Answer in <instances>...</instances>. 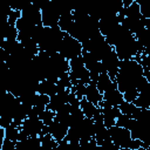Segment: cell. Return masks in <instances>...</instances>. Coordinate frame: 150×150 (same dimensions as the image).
I'll use <instances>...</instances> for the list:
<instances>
[{
  "mask_svg": "<svg viewBox=\"0 0 150 150\" xmlns=\"http://www.w3.org/2000/svg\"><path fill=\"white\" fill-rule=\"evenodd\" d=\"M41 139V144H40V149H45V150H52V149H56L57 148V142L53 138V136L47 132L42 136H40Z\"/></svg>",
  "mask_w": 150,
  "mask_h": 150,
  "instance_id": "obj_27",
  "label": "cell"
},
{
  "mask_svg": "<svg viewBox=\"0 0 150 150\" xmlns=\"http://www.w3.org/2000/svg\"><path fill=\"white\" fill-rule=\"evenodd\" d=\"M59 19H60V14L54 8L52 2H49L46 7H43L41 9V22H42L43 26L55 27V26H57Z\"/></svg>",
  "mask_w": 150,
  "mask_h": 150,
  "instance_id": "obj_11",
  "label": "cell"
},
{
  "mask_svg": "<svg viewBox=\"0 0 150 150\" xmlns=\"http://www.w3.org/2000/svg\"><path fill=\"white\" fill-rule=\"evenodd\" d=\"M97 107L101 109V112H102V116H103V123L107 128H110L111 125H115V122H116V118L117 116L121 114L118 107H114V105H110L109 103H107L104 100H102Z\"/></svg>",
  "mask_w": 150,
  "mask_h": 150,
  "instance_id": "obj_10",
  "label": "cell"
},
{
  "mask_svg": "<svg viewBox=\"0 0 150 150\" xmlns=\"http://www.w3.org/2000/svg\"><path fill=\"white\" fill-rule=\"evenodd\" d=\"M82 49L87 50L89 53H91L98 61L102 60V57L110 52L114 47H111L104 39V36L98 32L96 34H94L90 39H88L87 41L82 42Z\"/></svg>",
  "mask_w": 150,
  "mask_h": 150,
  "instance_id": "obj_6",
  "label": "cell"
},
{
  "mask_svg": "<svg viewBox=\"0 0 150 150\" xmlns=\"http://www.w3.org/2000/svg\"><path fill=\"white\" fill-rule=\"evenodd\" d=\"M120 59L117 56V54L115 53L114 48L108 52L101 60L103 67H104V70L105 73L108 74V76L111 79V81H115V77L117 75V71H118V67H120Z\"/></svg>",
  "mask_w": 150,
  "mask_h": 150,
  "instance_id": "obj_9",
  "label": "cell"
},
{
  "mask_svg": "<svg viewBox=\"0 0 150 150\" xmlns=\"http://www.w3.org/2000/svg\"><path fill=\"white\" fill-rule=\"evenodd\" d=\"M1 150H15V143L8 138H4Z\"/></svg>",
  "mask_w": 150,
  "mask_h": 150,
  "instance_id": "obj_36",
  "label": "cell"
},
{
  "mask_svg": "<svg viewBox=\"0 0 150 150\" xmlns=\"http://www.w3.org/2000/svg\"><path fill=\"white\" fill-rule=\"evenodd\" d=\"M138 108L150 109V82L145 81L138 87V95L132 102Z\"/></svg>",
  "mask_w": 150,
  "mask_h": 150,
  "instance_id": "obj_13",
  "label": "cell"
},
{
  "mask_svg": "<svg viewBox=\"0 0 150 150\" xmlns=\"http://www.w3.org/2000/svg\"><path fill=\"white\" fill-rule=\"evenodd\" d=\"M63 35H64V32H62L59 28V26H55V27L43 26L38 39L39 49L48 54L59 52V47Z\"/></svg>",
  "mask_w": 150,
  "mask_h": 150,
  "instance_id": "obj_4",
  "label": "cell"
},
{
  "mask_svg": "<svg viewBox=\"0 0 150 150\" xmlns=\"http://www.w3.org/2000/svg\"><path fill=\"white\" fill-rule=\"evenodd\" d=\"M84 97H86L89 102H91L93 104H95V105H97V104L102 101L103 96H102V94L100 93V90L97 89L95 81H89V82L87 83Z\"/></svg>",
  "mask_w": 150,
  "mask_h": 150,
  "instance_id": "obj_20",
  "label": "cell"
},
{
  "mask_svg": "<svg viewBox=\"0 0 150 150\" xmlns=\"http://www.w3.org/2000/svg\"><path fill=\"white\" fill-rule=\"evenodd\" d=\"M80 108H81L82 112L84 114V116L89 117V118H91L94 116V114L96 112V110H97V105L89 102L86 97H82L80 100Z\"/></svg>",
  "mask_w": 150,
  "mask_h": 150,
  "instance_id": "obj_26",
  "label": "cell"
},
{
  "mask_svg": "<svg viewBox=\"0 0 150 150\" xmlns=\"http://www.w3.org/2000/svg\"><path fill=\"white\" fill-rule=\"evenodd\" d=\"M11 11H12V7H11L9 0H0V16L8 18Z\"/></svg>",
  "mask_w": 150,
  "mask_h": 150,
  "instance_id": "obj_34",
  "label": "cell"
},
{
  "mask_svg": "<svg viewBox=\"0 0 150 150\" xmlns=\"http://www.w3.org/2000/svg\"><path fill=\"white\" fill-rule=\"evenodd\" d=\"M59 53L66 57L67 60H71L82 53V45L80 41H77L75 38L70 36L69 34L64 33L60 47H59Z\"/></svg>",
  "mask_w": 150,
  "mask_h": 150,
  "instance_id": "obj_8",
  "label": "cell"
},
{
  "mask_svg": "<svg viewBox=\"0 0 150 150\" xmlns=\"http://www.w3.org/2000/svg\"><path fill=\"white\" fill-rule=\"evenodd\" d=\"M112 84H115V81H111V79L108 76L107 73H101L96 80V87L101 94H103V91H105Z\"/></svg>",
  "mask_w": 150,
  "mask_h": 150,
  "instance_id": "obj_25",
  "label": "cell"
},
{
  "mask_svg": "<svg viewBox=\"0 0 150 150\" xmlns=\"http://www.w3.org/2000/svg\"><path fill=\"white\" fill-rule=\"evenodd\" d=\"M103 98L107 103H109L110 105H114V107H118L123 101V94L117 89V86H116V82L115 84H112L110 88H108L105 91H103L102 94Z\"/></svg>",
  "mask_w": 150,
  "mask_h": 150,
  "instance_id": "obj_16",
  "label": "cell"
},
{
  "mask_svg": "<svg viewBox=\"0 0 150 150\" xmlns=\"http://www.w3.org/2000/svg\"><path fill=\"white\" fill-rule=\"evenodd\" d=\"M43 127V123L40 118H34V117H26L21 125L20 129H22L28 136H39L41 132V129Z\"/></svg>",
  "mask_w": 150,
  "mask_h": 150,
  "instance_id": "obj_14",
  "label": "cell"
},
{
  "mask_svg": "<svg viewBox=\"0 0 150 150\" xmlns=\"http://www.w3.org/2000/svg\"><path fill=\"white\" fill-rule=\"evenodd\" d=\"M19 42L21 43V46H22L23 50H25L27 54H29L32 57H33L34 55H36V54L40 52L38 43H36L32 38L23 39V40H21V41H19Z\"/></svg>",
  "mask_w": 150,
  "mask_h": 150,
  "instance_id": "obj_24",
  "label": "cell"
},
{
  "mask_svg": "<svg viewBox=\"0 0 150 150\" xmlns=\"http://www.w3.org/2000/svg\"><path fill=\"white\" fill-rule=\"evenodd\" d=\"M68 74H69L70 81H71V86L74 83H76L77 81L83 82L84 84H87L90 81L89 70L84 67V63H83V60H82L81 55L69 60V71H68Z\"/></svg>",
  "mask_w": 150,
  "mask_h": 150,
  "instance_id": "obj_7",
  "label": "cell"
},
{
  "mask_svg": "<svg viewBox=\"0 0 150 150\" xmlns=\"http://www.w3.org/2000/svg\"><path fill=\"white\" fill-rule=\"evenodd\" d=\"M41 139L40 136H28L27 138L22 141H18L15 143V150H30V149H38L40 148Z\"/></svg>",
  "mask_w": 150,
  "mask_h": 150,
  "instance_id": "obj_21",
  "label": "cell"
},
{
  "mask_svg": "<svg viewBox=\"0 0 150 150\" xmlns=\"http://www.w3.org/2000/svg\"><path fill=\"white\" fill-rule=\"evenodd\" d=\"M117 25H120V19L117 16V14H109V15H104L98 20V30L100 33L105 36L107 34H109Z\"/></svg>",
  "mask_w": 150,
  "mask_h": 150,
  "instance_id": "obj_15",
  "label": "cell"
},
{
  "mask_svg": "<svg viewBox=\"0 0 150 150\" xmlns=\"http://www.w3.org/2000/svg\"><path fill=\"white\" fill-rule=\"evenodd\" d=\"M122 8V0H101V18L109 14H117Z\"/></svg>",
  "mask_w": 150,
  "mask_h": 150,
  "instance_id": "obj_18",
  "label": "cell"
},
{
  "mask_svg": "<svg viewBox=\"0 0 150 150\" xmlns=\"http://www.w3.org/2000/svg\"><path fill=\"white\" fill-rule=\"evenodd\" d=\"M86 87H87V84H84L83 82L77 81L76 83H74V84L71 86L70 90L76 95V97H77L79 100H81V98L84 97V95H86Z\"/></svg>",
  "mask_w": 150,
  "mask_h": 150,
  "instance_id": "obj_31",
  "label": "cell"
},
{
  "mask_svg": "<svg viewBox=\"0 0 150 150\" xmlns=\"http://www.w3.org/2000/svg\"><path fill=\"white\" fill-rule=\"evenodd\" d=\"M73 15V14H71ZM73 25L70 26L67 34L75 38L81 43L90 39L94 34L98 33V20L91 18L88 14L73 15Z\"/></svg>",
  "mask_w": 150,
  "mask_h": 150,
  "instance_id": "obj_2",
  "label": "cell"
},
{
  "mask_svg": "<svg viewBox=\"0 0 150 150\" xmlns=\"http://www.w3.org/2000/svg\"><path fill=\"white\" fill-rule=\"evenodd\" d=\"M69 93H70V89L59 90L56 94H54V95H52L49 97V102H48L46 108H48V109H50V110L56 112L61 107H63L66 103H68Z\"/></svg>",
  "mask_w": 150,
  "mask_h": 150,
  "instance_id": "obj_12",
  "label": "cell"
},
{
  "mask_svg": "<svg viewBox=\"0 0 150 150\" xmlns=\"http://www.w3.org/2000/svg\"><path fill=\"white\" fill-rule=\"evenodd\" d=\"M18 136H19V128L18 127H14L11 124L7 128H5V138H8V139L13 141L14 143H16Z\"/></svg>",
  "mask_w": 150,
  "mask_h": 150,
  "instance_id": "obj_32",
  "label": "cell"
},
{
  "mask_svg": "<svg viewBox=\"0 0 150 150\" xmlns=\"http://www.w3.org/2000/svg\"><path fill=\"white\" fill-rule=\"evenodd\" d=\"M54 116H55V111H53V110H50V109L46 108V109H45V110L39 115V118L42 121V123H43V124L48 125V124L54 120Z\"/></svg>",
  "mask_w": 150,
  "mask_h": 150,
  "instance_id": "obj_33",
  "label": "cell"
},
{
  "mask_svg": "<svg viewBox=\"0 0 150 150\" xmlns=\"http://www.w3.org/2000/svg\"><path fill=\"white\" fill-rule=\"evenodd\" d=\"M21 18L27 20L33 25H42L41 22V11L38 9L33 4H29L21 11Z\"/></svg>",
  "mask_w": 150,
  "mask_h": 150,
  "instance_id": "obj_17",
  "label": "cell"
},
{
  "mask_svg": "<svg viewBox=\"0 0 150 150\" xmlns=\"http://www.w3.org/2000/svg\"><path fill=\"white\" fill-rule=\"evenodd\" d=\"M56 87H57V91L59 90H62V89H70L71 88V81H70V77H69V74L68 73L62 74L57 79Z\"/></svg>",
  "mask_w": 150,
  "mask_h": 150,
  "instance_id": "obj_29",
  "label": "cell"
},
{
  "mask_svg": "<svg viewBox=\"0 0 150 150\" xmlns=\"http://www.w3.org/2000/svg\"><path fill=\"white\" fill-rule=\"evenodd\" d=\"M20 16H21V12H20V11L12 9V11H11V13H9V15H8V22H9V23L15 25L16 20H18Z\"/></svg>",
  "mask_w": 150,
  "mask_h": 150,
  "instance_id": "obj_35",
  "label": "cell"
},
{
  "mask_svg": "<svg viewBox=\"0 0 150 150\" xmlns=\"http://www.w3.org/2000/svg\"><path fill=\"white\" fill-rule=\"evenodd\" d=\"M114 50L120 60H129L132 59L136 54H138V46L134 34L127 28H124L120 39L114 45Z\"/></svg>",
  "mask_w": 150,
  "mask_h": 150,
  "instance_id": "obj_5",
  "label": "cell"
},
{
  "mask_svg": "<svg viewBox=\"0 0 150 150\" xmlns=\"http://www.w3.org/2000/svg\"><path fill=\"white\" fill-rule=\"evenodd\" d=\"M136 105L132 103V102H127V101H123L120 105H118V109L121 111V114L123 115H127L129 117H131V115L134 114V111L136 110Z\"/></svg>",
  "mask_w": 150,
  "mask_h": 150,
  "instance_id": "obj_30",
  "label": "cell"
},
{
  "mask_svg": "<svg viewBox=\"0 0 150 150\" xmlns=\"http://www.w3.org/2000/svg\"><path fill=\"white\" fill-rule=\"evenodd\" d=\"M39 94H43V95H47V96H52L54 94L57 93V87H56V82H53V81H49V80H42L39 82L38 84V90H36Z\"/></svg>",
  "mask_w": 150,
  "mask_h": 150,
  "instance_id": "obj_22",
  "label": "cell"
},
{
  "mask_svg": "<svg viewBox=\"0 0 150 150\" xmlns=\"http://www.w3.org/2000/svg\"><path fill=\"white\" fill-rule=\"evenodd\" d=\"M73 21H74V20H73L71 13H70V14H66V15H61L60 19H59L57 26H59V28H60L62 32L67 33V32L69 30L70 26L73 25Z\"/></svg>",
  "mask_w": 150,
  "mask_h": 150,
  "instance_id": "obj_28",
  "label": "cell"
},
{
  "mask_svg": "<svg viewBox=\"0 0 150 150\" xmlns=\"http://www.w3.org/2000/svg\"><path fill=\"white\" fill-rule=\"evenodd\" d=\"M50 2L54 6V8L57 11L60 16L71 13V2H73V0H50Z\"/></svg>",
  "mask_w": 150,
  "mask_h": 150,
  "instance_id": "obj_23",
  "label": "cell"
},
{
  "mask_svg": "<svg viewBox=\"0 0 150 150\" xmlns=\"http://www.w3.org/2000/svg\"><path fill=\"white\" fill-rule=\"evenodd\" d=\"M111 142L118 148V149H131V150H138V149H149L150 145L143 143L142 141L137 138H131L130 131L127 128L118 127V125H111L108 128Z\"/></svg>",
  "mask_w": 150,
  "mask_h": 150,
  "instance_id": "obj_3",
  "label": "cell"
},
{
  "mask_svg": "<svg viewBox=\"0 0 150 150\" xmlns=\"http://www.w3.org/2000/svg\"><path fill=\"white\" fill-rule=\"evenodd\" d=\"M68 125L66 124H62L55 120H53L49 124H48V132L53 136V138L59 143L66 135H67V131H68Z\"/></svg>",
  "mask_w": 150,
  "mask_h": 150,
  "instance_id": "obj_19",
  "label": "cell"
},
{
  "mask_svg": "<svg viewBox=\"0 0 150 150\" xmlns=\"http://www.w3.org/2000/svg\"><path fill=\"white\" fill-rule=\"evenodd\" d=\"M33 1H34V0H30V2H33Z\"/></svg>",
  "mask_w": 150,
  "mask_h": 150,
  "instance_id": "obj_38",
  "label": "cell"
},
{
  "mask_svg": "<svg viewBox=\"0 0 150 150\" xmlns=\"http://www.w3.org/2000/svg\"><path fill=\"white\" fill-rule=\"evenodd\" d=\"M144 81H146V79L143 75L141 63H138L134 59L120 61V67L117 75L115 77V82L117 89L122 94L127 90H137Z\"/></svg>",
  "mask_w": 150,
  "mask_h": 150,
  "instance_id": "obj_1",
  "label": "cell"
},
{
  "mask_svg": "<svg viewBox=\"0 0 150 150\" xmlns=\"http://www.w3.org/2000/svg\"><path fill=\"white\" fill-rule=\"evenodd\" d=\"M49 2H50V0H34L32 4H33L38 9H40V11H41V9H42L43 7H46Z\"/></svg>",
  "mask_w": 150,
  "mask_h": 150,
  "instance_id": "obj_37",
  "label": "cell"
}]
</instances>
